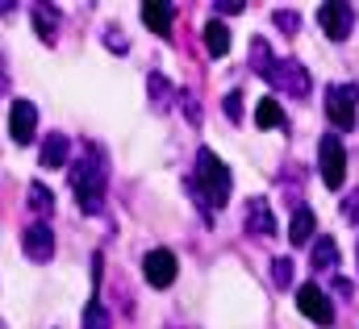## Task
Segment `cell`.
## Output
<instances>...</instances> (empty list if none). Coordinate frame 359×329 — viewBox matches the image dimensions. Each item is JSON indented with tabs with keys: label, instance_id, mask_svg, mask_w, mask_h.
<instances>
[{
	"label": "cell",
	"instance_id": "6da1fadb",
	"mask_svg": "<svg viewBox=\"0 0 359 329\" xmlns=\"http://www.w3.org/2000/svg\"><path fill=\"white\" fill-rule=\"evenodd\" d=\"M72 192H76V204L96 217L104 209V192H109V155L104 146H80V159L72 163Z\"/></svg>",
	"mask_w": 359,
	"mask_h": 329
},
{
	"label": "cell",
	"instance_id": "7a4b0ae2",
	"mask_svg": "<svg viewBox=\"0 0 359 329\" xmlns=\"http://www.w3.org/2000/svg\"><path fill=\"white\" fill-rule=\"evenodd\" d=\"M188 192H192V200L201 204V213H205L209 221H213L217 209H226V200H230V167L222 163L209 146L196 150V167H192V175H188Z\"/></svg>",
	"mask_w": 359,
	"mask_h": 329
},
{
	"label": "cell",
	"instance_id": "3957f363",
	"mask_svg": "<svg viewBox=\"0 0 359 329\" xmlns=\"http://www.w3.org/2000/svg\"><path fill=\"white\" fill-rule=\"evenodd\" d=\"M318 171H322V183L330 192H339L347 183V146H343L339 134H326L318 142Z\"/></svg>",
	"mask_w": 359,
	"mask_h": 329
},
{
	"label": "cell",
	"instance_id": "277c9868",
	"mask_svg": "<svg viewBox=\"0 0 359 329\" xmlns=\"http://www.w3.org/2000/svg\"><path fill=\"white\" fill-rule=\"evenodd\" d=\"M264 80L271 83V88H280L284 96H292V100H305L309 96V88H313V80H309V71L297 63V59H271L268 76Z\"/></svg>",
	"mask_w": 359,
	"mask_h": 329
},
{
	"label": "cell",
	"instance_id": "5b68a950",
	"mask_svg": "<svg viewBox=\"0 0 359 329\" xmlns=\"http://www.w3.org/2000/svg\"><path fill=\"white\" fill-rule=\"evenodd\" d=\"M359 83H330L326 88V117L339 130H351L359 117Z\"/></svg>",
	"mask_w": 359,
	"mask_h": 329
},
{
	"label": "cell",
	"instance_id": "8992f818",
	"mask_svg": "<svg viewBox=\"0 0 359 329\" xmlns=\"http://www.w3.org/2000/svg\"><path fill=\"white\" fill-rule=\"evenodd\" d=\"M318 25L326 29L330 42H347L351 29H355V8H351V4H339V0H326V4L318 8Z\"/></svg>",
	"mask_w": 359,
	"mask_h": 329
},
{
	"label": "cell",
	"instance_id": "52a82bcc",
	"mask_svg": "<svg viewBox=\"0 0 359 329\" xmlns=\"http://www.w3.org/2000/svg\"><path fill=\"white\" fill-rule=\"evenodd\" d=\"M297 309L313 321V326H334V304L318 284H301L297 288Z\"/></svg>",
	"mask_w": 359,
	"mask_h": 329
},
{
	"label": "cell",
	"instance_id": "ba28073f",
	"mask_svg": "<svg viewBox=\"0 0 359 329\" xmlns=\"http://www.w3.org/2000/svg\"><path fill=\"white\" fill-rule=\"evenodd\" d=\"M21 246H25L29 262H50L55 258V230L46 221H29L25 234H21Z\"/></svg>",
	"mask_w": 359,
	"mask_h": 329
},
{
	"label": "cell",
	"instance_id": "9c48e42d",
	"mask_svg": "<svg viewBox=\"0 0 359 329\" xmlns=\"http://www.w3.org/2000/svg\"><path fill=\"white\" fill-rule=\"evenodd\" d=\"M142 275H147L151 288H172V279H176V254H172L168 246L147 250V258H142Z\"/></svg>",
	"mask_w": 359,
	"mask_h": 329
},
{
	"label": "cell",
	"instance_id": "30bf717a",
	"mask_svg": "<svg viewBox=\"0 0 359 329\" xmlns=\"http://www.w3.org/2000/svg\"><path fill=\"white\" fill-rule=\"evenodd\" d=\"M34 134H38V108L29 100H13V108H8V138L17 146H29Z\"/></svg>",
	"mask_w": 359,
	"mask_h": 329
},
{
	"label": "cell",
	"instance_id": "8fae6325",
	"mask_svg": "<svg viewBox=\"0 0 359 329\" xmlns=\"http://www.w3.org/2000/svg\"><path fill=\"white\" fill-rule=\"evenodd\" d=\"M243 225H247V234H259V238H271V234H276V217H271L268 196H251V200H247Z\"/></svg>",
	"mask_w": 359,
	"mask_h": 329
},
{
	"label": "cell",
	"instance_id": "7c38bea8",
	"mask_svg": "<svg viewBox=\"0 0 359 329\" xmlns=\"http://www.w3.org/2000/svg\"><path fill=\"white\" fill-rule=\"evenodd\" d=\"M205 55L209 59H226L230 55V29H226V21H205Z\"/></svg>",
	"mask_w": 359,
	"mask_h": 329
},
{
	"label": "cell",
	"instance_id": "4fadbf2b",
	"mask_svg": "<svg viewBox=\"0 0 359 329\" xmlns=\"http://www.w3.org/2000/svg\"><path fill=\"white\" fill-rule=\"evenodd\" d=\"M313 230H318V217H313V209H292V221H288V242L292 246H305L309 238H313Z\"/></svg>",
	"mask_w": 359,
	"mask_h": 329
},
{
	"label": "cell",
	"instance_id": "5bb4252c",
	"mask_svg": "<svg viewBox=\"0 0 359 329\" xmlns=\"http://www.w3.org/2000/svg\"><path fill=\"white\" fill-rule=\"evenodd\" d=\"M29 17H34V34L50 46V42L59 38V8H55V4H38Z\"/></svg>",
	"mask_w": 359,
	"mask_h": 329
},
{
	"label": "cell",
	"instance_id": "9a60e30c",
	"mask_svg": "<svg viewBox=\"0 0 359 329\" xmlns=\"http://www.w3.org/2000/svg\"><path fill=\"white\" fill-rule=\"evenodd\" d=\"M334 262H339V242H334L330 234L313 238V246H309V267H313V271H330Z\"/></svg>",
	"mask_w": 359,
	"mask_h": 329
},
{
	"label": "cell",
	"instance_id": "2e32d148",
	"mask_svg": "<svg viewBox=\"0 0 359 329\" xmlns=\"http://www.w3.org/2000/svg\"><path fill=\"white\" fill-rule=\"evenodd\" d=\"M67 155H72V142H67L63 134H46V142H42V150H38V163L42 167H63Z\"/></svg>",
	"mask_w": 359,
	"mask_h": 329
},
{
	"label": "cell",
	"instance_id": "e0dca14e",
	"mask_svg": "<svg viewBox=\"0 0 359 329\" xmlns=\"http://www.w3.org/2000/svg\"><path fill=\"white\" fill-rule=\"evenodd\" d=\"M138 13H142V25H147V29H155V34H163V38L172 34V13H176L172 4H142Z\"/></svg>",
	"mask_w": 359,
	"mask_h": 329
},
{
	"label": "cell",
	"instance_id": "ac0fdd59",
	"mask_svg": "<svg viewBox=\"0 0 359 329\" xmlns=\"http://www.w3.org/2000/svg\"><path fill=\"white\" fill-rule=\"evenodd\" d=\"M84 329H113V317H109V309H104L100 292H92L88 304H84Z\"/></svg>",
	"mask_w": 359,
	"mask_h": 329
},
{
	"label": "cell",
	"instance_id": "d6986e66",
	"mask_svg": "<svg viewBox=\"0 0 359 329\" xmlns=\"http://www.w3.org/2000/svg\"><path fill=\"white\" fill-rule=\"evenodd\" d=\"M255 125H259V130L284 125V113H280V100H276V96H264V100L255 104Z\"/></svg>",
	"mask_w": 359,
	"mask_h": 329
},
{
	"label": "cell",
	"instance_id": "ffe728a7",
	"mask_svg": "<svg viewBox=\"0 0 359 329\" xmlns=\"http://www.w3.org/2000/svg\"><path fill=\"white\" fill-rule=\"evenodd\" d=\"M29 209L38 213V221H46V217L55 213V196H50L46 183H29Z\"/></svg>",
	"mask_w": 359,
	"mask_h": 329
},
{
	"label": "cell",
	"instance_id": "44dd1931",
	"mask_svg": "<svg viewBox=\"0 0 359 329\" xmlns=\"http://www.w3.org/2000/svg\"><path fill=\"white\" fill-rule=\"evenodd\" d=\"M268 67H271V46L264 38H255V42H251V71H255V76H268Z\"/></svg>",
	"mask_w": 359,
	"mask_h": 329
},
{
	"label": "cell",
	"instance_id": "7402d4cb",
	"mask_svg": "<svg viewBox=\"0 0 359 329\" xmlns=\"http://www.w3.org/2000/svg\"><path fill=\"white\" fill-rule=\"evenodd\" d=\"M271 284L292 288V258H271Z\"/></svg>",
	"mask_w": 359,
	"mask_h": 329
},
{
	"label": "cell",
	"instance_id": "603a6c76",
	"mask_svg": "<svg viewBox=\"0 0 359 329\" xmlns=\"http://www.w3.org/2000/svg\"><path fill=\"white\" fill-rule=\"evenodd\" d=\"M271 25H276V29H284V34H297L301 17H297L292 8H276V13H271Z\"/></svg>",
	"mask_w": 359,
	"mask_h": 329
},
{
	"label": "cell",
	"instance_id": "cb8c5ba5",
	"mask_svg": "<svg viewBox=\"0 0 359 329\" xmlns=\"http://www.w3.org/2000/svg\"><path fill=\"white\" fill-rule=\"evenodd\" d=\"M222 108H226V117H230V121L238 125V121H243V92L234 88V92H230V96L222 100Z\"/></svg>",
	"mask_w": 359,
	"mask_h": 329
},
{
	"label": "cell",
	"instance_id": "d4e9b609",
	"mask_svg": "<svg viewBox=\"0 0 359 329\" xmlns=\"http://www.w3.org/2000/svg\"><path fill=\"white\" fill-rule=\"evenodd\" d=\"M339 213H343L351 225H359V188H351V192L343 196V209H339Z\"/></svg>",
	"mask_w": 359,
	"mask_h": 329
},
{
	"label": "cell",
	"instance_id": "484cf974",
	"mask_svg": "<svg viewBox=\"0 0 359 329\" xmlns=\"http://www.w3.org/2000/svg\"><path fill=\"white\" fill-rule=\"evenodd\" d=\"M104 42H109V50H113V55H126V50H130V46H126V38H121V29H109V34H104Z\"/></svg>",
	"mask_w": 359,
	"mask_h": 329
},
{
	"label": "cell",
	"instance_id": "4316f807",
	"mask_svg": "<svg viewBox=\"0 0 359 329\" xmlns=\"http://www.w3.org/2000/svg\"><path fill=\"white\" fill-rule=\"evenodd\" d=\"M247 4L243 0H222V4H213V13H243Z\"/></svg>",
	"mask_w": 359,
	"mask_h": 329
},
{
	"label": "cell",
	"instance_id": "83f0119b",
	"mask_svg": "<svg viewBox=\"0 0 359 329\" xmlns=\"http://www.w3.org/2000/svg\"><path fill=\"white\" fill-rule=\"evenodd\" d=\"M184 117H188L192 125H201V113H196V100H192V96H184Z\"/></svg>",
	"mask_w": 359,
	"mask_h": 329
},
{
	"label": "cell",
	"instance_id": "f1b7e54d",
	"mask_svg": "<svg viewBox=\"0 0 359 329\" xmlns=\"http://www.w3.org/2000/svg\"><path fill=\"white\" fill-rule=\"evenodd\" d=\"M0 88H4V67H0Z\"/></svg>",
	"mask_w": 359,
	"mask_h": 329
},
{
	"label": "cell",
	"instance_id": "f546056e",
	"mask_svg": "<svg viewBox=\"0 0 359 329\" xmlns=\"http://www.w3.org/2000/svg\"><path fill=\"white\" fill-rule=\"evenodd\" d=\"M0 329H4V326H0Z\"/></svg>",
	"mask_w": 359,
	"mask_h": 329
},
{
	"label": "cell",
	"instance_id": "4dcf8cb0",
	"mask_svg": "<svg viewBox=\"0 0 359 329\" xmlns=\"http://www.w3.org/2000/svg\"><path fill=\"white\" fill-rule=\"evenodd\" d=\"M355 254H359V250H355Z\"/></svg>",
	"mask_w": 359,
	"mask_h": 329
}]
</instances>
